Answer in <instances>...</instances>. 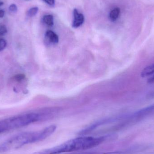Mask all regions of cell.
<instances>
[{"mask_svg": "<svg viewBox=\"0 0 154 154\" xmlns=\"http://www.w3.org/2000/svg\"><path fill=\"white\" fill-rule=\"evenodd\" d=\"M56 128V125H52L37 132H24L14 135L0 144V153L18 149L28 144L42 141L50 136Z\"/></svg>", "mask_w": 154, "mask_h": 154, "instance_id": "1", "label": "cell"}, {"mask_svg": "<svg viewBox=\"0 0 154 154\" xmlns=\"http://www.w3.org/2000/svg\"><path fill=\"white\" fill-rule=\"evenodd\" d=\"M107 137L108 136L79 137L68 140L57 146L36 152L33 154H60L85 151L98 146L104 143Z\"/></svg>", "mask_w": 154, "mask_h": 154, "instance_id": "2", "label": "cell"}, {"mask_svg": "<svg viewBox=\"0 0 154 154\" xmlns=\"http://www.w3.org/2000/svg\"><path fill=\"white\" fill-rule=\"evenodd\" d=\"M41 120H44L41 113H29L12 117L0 122V133L23 127Z\"/></svg>", "mask_w": 154, "mask_h": 154, "instance_id": "3", "label": "cell"}, {"mask_svg": "<svg viewBox=\"0 0 154 154\" xmlns=\"http://www.w3.org/2000/svg\"><path fill=\"white\" fill-rule=\"evenodd\" d=\"M74 20L72 23V27L74 28H79L81 26L84 21V16L82 13L79 12L77 9H74L73 11Z\"/></svg>", "mask_w": 154, "mask_h": 154, "instance_id": "4", "label": "cell"}, {"mask_svg": "<svg viewBox=\"0 0 154 154\" xmlns=\"http://www.w3.org/2000/svg\"><path fill=\"white\" fill-rule=\"evenodd\" d=\"M45 37L46 39L50 43L56 44L59 42V37L56 33L51 30H48L46 32Z\"/></svg>", "mask_w": 154, "mask_h": 154, "instance_id": "5", "label": "cell"}, {"mask_svg": "<svg viewBox=\"0 0 154 154\" xmlns=\"http://www.w3.org/2000/svg\"><path fill=\"white\" fill-rule=\"evenodd\" d=\"M154 75V64L148 66L145 68L142 73L141 76L143 78H147L150 77Z\"/></svg>", "mask_w": 154, "mask_h": 154, "instance_id": "6", "label": "cell"}, {"mask_svg": "<svg viewBox=\"0 0 154 154\" xmlns=\"http://www.w3.org/2000/svg\"><path fill=\"white\" fill-rule=\"evenodd\" d=\"M120 10L118 7L114 8L109 14V19L111 21H116L119 17Z\"/></svg>", "mask_w": 154, "mask_h": 154, "instance_id": "7", "label": "cell"}, {"mask_svg": "<svg viewBox=\"0 0 154 154\" xmlns=\"http://www.w3.org/2000/svg\"><path fill=\"white\" fill-rule=\"evenodd\" d=\"M43 21L45 24L48 26H52L54 24V18L53 15L48 14L44 15L43 18Z\"/></svg>", "mask_w": 154, "mask_h": 154, "instance_id": "8", "label": "cell"}, {"mask_svg": "<svg viewBox=\"0 0 154 154\" xmlns=\"http://www.w3.org/2000/svg\"><path fill=\"white\" fill-rule=\"evenodd\" d=\"M38 11V7H32L28 11V12H27V15L29 17H33L37 14Z\"/></svg>", "mask_w": 154, "mask_h": 154, "instance_id": "9", "label": "cell"}, {"mask_svg": "<svg viewBox=\"0 0 154 154\" xmlns=\"http://www.w3.org/2000/svg\"><path fill=\"white\" fill-rule=\"evenodd\" d=\"M7 32L6 27L4 25H0V36H4Z\"/></svg>", "mask_w": 154, "mask_h": 154, "instance_id": "10", "label": "cell"}, {"mask_svg": "<svg viewBox=\"0 0 154 154\" xmlns=\"http://www.w3.org/2000/svg\"><path fill=\"white\" fill-rule=\"evenodd\" d=\"M6 46V42L4 39H0V51L3 50Z\"/></svg>", "mask_w": 154, "mask_h": 154, "instance_id": "11", "label": "cell"}, {"mask_svg": "<svg viewBox=\"0 0 154 154\" xmlns=\"http://www.w3.org/2000/svg\"><path fill=\"white\" fill-rule=\"evenodd\" d=\"M25 78V75L23 74H19L14 77V79L17 82H20Z\"/></svg>", "mask_w": 154, "mask_h": 154, "instance_id": "12", "label": "cell"}, {"mask_svg": "<svg viewBox=\"0 0 154 154\" xmlns=\"http://www.w3.org/2000/svg\"><path fill=\"white\" fill-rule=\"evenodd\" d=\"M17 10H18V9H17V6H16V5L14 4L11 5L9 7V10L12 12H16L17 11Z\"/></svg>", "mask_w": 154, "mask_h": 154, "instance_id": "13", "label": "cell"}, {"mask_svg": "<svg viewBox=\"0 0 154 154\" xmlns=\"http://www.w3.org/2000/svg\"><path fill=\"white\" fill-rule=\"evenodd\" d=\"M43 1L50 6H54L55 5V0H43Z\"/></svg>", "mask_w": 154, "mask_h": 154, "instance_id": "14", "label": "cell"}, {"mask_svg": "<svg viewBox=\"0 0 154 154\" xmlns=\"http://www.w3.org/2000/svg\"><path fill=\"white\" fill-rule=\"evenodd\" d=\"M148 82L149 83H152L154 82V75L150 77L148 79Z\"/></svg>", "mask_w": 154, "mask_h": 154, "instance_id": "15", "label": "cell"}, {"mask_svg": "<svg viewBox=\"0 0 154 154\" xmlns=\"http://www.w3.org/2000/svg\"><path fill=\"white\" fill-rule=\"evenodd\" d=\"M5 11L3 10H0V18H2L4 16Z\"/></svg>", "mask_w": 154, "mask_h": 154, "instance_id": "16", "label": "cell"}, {"mask_svg": "<svg viewBox=\"0 0 154 154\" xmlns=\"http://www.w3.org/2000/svg\"><path fill=\"white\" fill-rule=\"evenodd\" d=\"M4 4V3L3 2H1V1H0V6H2V5H3Z\"/></svg>", "mask_w": 154, "mask_h": 154, "instance_id": "17", "label": "cell"}]
</instances>
